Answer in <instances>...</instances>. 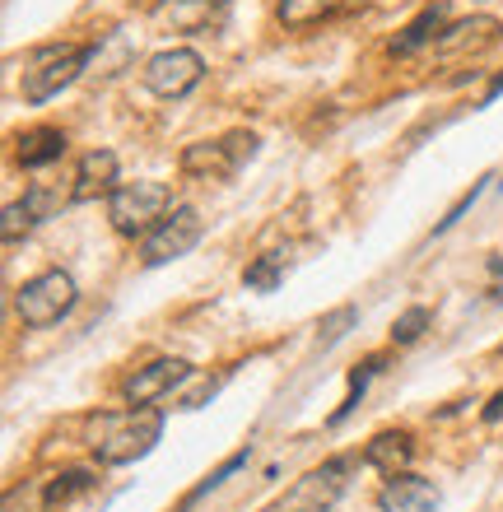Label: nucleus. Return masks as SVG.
Here are the masks:
<instances>
[{
	"label": "nucleus",
	"instance_id": "nucleus-21",
	"mask_svg": "<svg viewBox=\"0 0 503 512\" xmlns=\"http://www.w3.org/2000/svg\"><path fill=\"white\" fill-rule=\"evenodd\" d=\"M429 322H434V312L429 308H406L392 322V345H415V340L429 331Z\"/></svg>",
	"mask_w": 503,
	"mask_h": 512
},
{
	"label": "nucleus",
	"instance_id": "nucleus-1",
	"mask_svg": "<svg viewBox=\"0 0 503 512\" xmlns=\"http://www.w3.org/2000/svg\"><path fill=\"white\" fill-rule=\"evenodd\" d=\"M89 447H94L98 466H126V461H140L159 443L164 433V410L154 405H131V410H103V415L89 419Z\"/></svg>",
	"mask_w": 503,
	"mask_h": 512
},
{
	"label": "nucleus",
	"instance_id": "nucleus-6",
	"mask_svg": "<svg viewBox=\"0 0 503 512\" xmlns=\"http://www.w3.org/2000/svg\"><path fill=\"white\" fill-rule=\"evenodd\" d=\"M140 80L154 98H187L196 84L205 80V61L201 52L191 47H168V52H154L140 70Z\"/></svg>",
	"mask_w": 503,
	"mask_h": 512
},
{
	"label": "nucleus",
	"instance_id": "nucleus-9",
	"mask_svg": "<svg viewBox=\"0 0 503 512\" xmlns=\"http://www.w3.org/2000/svg\"><path fill=\"white\" fill-rule=\"evenodd\" d=\"M187 378H191L187 359H154V364L136 368V373L122 382V396L131 405H154L164 391H173L177 382H187Z\"/></svg>",
	"mask_w": 503,
	"mask_h": 512
},
{
	"label": "nucleus",
	"instance_id": "nucleus-5",
	"mask_svg": "<svg viewBox=\"0 0 503 512\" xmlns=\"http://www.w3.org/2000/svg\"><path fill=\"white\" fill-rule=\"evenodd\" d=\"M252 149H257V135L252 131H229V135H219V140H196V145H187L177 163H182L187 177L219 182V177L238 173V163L252 159Z\"/></svg>",
	"mask_w": 503,
	"mask_h": 512
},
{
	"label": "nucleus",
	"instance_id": "nucleus-10",
	"mask_svg": "<svg viewBox=\"0 0 503 512\" xmlns=\"http://www.w3.org/2000/svg\"><path fill=\"white\" fill-rule=\"evenodd\" d=\"M503 33L499 19H490V14H471V19H462V24H448L443 33H438V56H466V52H485V47H494Z\"/></svg>",
	"mask_w": 503,
	"mask_h": 512
},
{
	"label": "nucleus",
	"instance_id": "nucleus-17",
	"mask_svg": "<svg viewBox=\"0 0 503 512\" xmlns=\"http://www.w3.org/2000/svg\"><path fill=\"white\" fill-rule=\"evenodd\" d=\"M70 201H75V182H66V187H61V182H56V187L52 182H38V187L24 196V205L33 210V219H52L56 210L70 205Z\"/></svg>",
	"mask_w": 503,
	"mask_h": 512
},
{
	"label": "nucleus",
	"instance_id": "nucleus-27",
	"mask_svg": "<svg viewBox=\"0 0 503 512\" xmlns=\"http://www.w3.org/2000/svg\"><path fill=\"white\" fill-rule=\"evenodd\" d=\"M499 94H503V75H494V84H490V94H485V103H494Z\"/></svg>",
	"mask_w": 503,
	"mask_h": 512
},
{
	"label": "nucleus",
	"instance_id": "nucleus-11",
	"mask_svg": "<svg viewBox=\"0 0 503 512\" xmlns=\"http://www.w3.org/2000/svg\"><path fill=\"white\" fill-rule=\"evenodd\" d=\"M378 508L382 512H434L438 508V489L429 480L410 471L387 475V485L378 489Z\"/></svg>",
	"mask_w": 503,
	"mask_h": 512
},
{
	"label": "nucleus",
	"instance_id": "nucleus-29",
	"mask_svg": "<svg viewBox=\"0 0 503 512\" xmlns=\"http://www.w3.org/2000/svg\"><path fill=\"white\" fill-rule=\"evenodd\" d=\"M499 350H503V345H499Z\"/></svg>",
	"mask_w": 503,
	"mask_h": 512
},
{
	"label": "nucleus",
	"instance_id": "nucleus-7",
	"mask_svg": "<svg viewBox=\"0 0 503 512\" xmlns=\"http://www.w3.org/2000/svg\"><path fill=\"white\" fill-rule=\"evenodd\" d=\"M201 215L191 210V205H173L168 210V219L159 224L154 233H145V247H140V261L145 266H168V261H177V256H187L191 247L201 243Z\"/></svg>",
	"mask_w": 503,
	"mask_h": 512
},
{
	"label": "nucleus",
	"instance_id": "nucleus-20",
	"mask_svg": "<svg viewBox=\"0 0 503 512\" xmlns=\"http://www.w3.org/2000/svg\"><path fill=\"white\" fill-rule=\"evenodd\" d=\"M280 280H285V256H280V252L257 256V261L243 270V284H247V289H257V294H271Z\"/></svg>",
	"mask_w": 503,
	"mask_h": 512
},
{
	"label": "nucleus",
	"instance_id": "nucleus-8",
	"mask_svg": "<svg viewBox=\"0 0 503 512\" xmlns=\"http://www.w3.org/2000/svg\"><path fill=\"white\" fill-rule=\"evenodd\" d=\"M350 466H354L350 457L322 461L317 471H308L299 485H294V494L280 503V512H327L331 503L345 494V485H350V480H345V475H350Z\"/></svg>",
	"mask_w": 503,
	"mask_h": 512
},
{
	"label": "nucleus",
	"instance_id": "nucleus-15",
	"mask_svg": "<svg viewBox=\"0 0 503 512\" xmlns=\"http://www.w3.org/2000/svg\"><path fill=\"white\" fill-rule=\"evenodd\" d=\"M66 149H70L66 131H56V126H33V131H24L14 140V163H19V168H47V163H56Z\"/></svg>",
	"mask_w": 503,
	"mask_h": 512
},
{
	"label": "nucleus",
	"instance_id": "nucleus-16",
	"mask_svg": "<svg viewBox=\"0 0 503 512\" xmlns=\"http://www.w3.org/2000/svg\"><path fill=\"white\" fill-rule=\"evenodd\" d=\"M443 24H448V10H443V5H424V10L392 38V47H387V52H392V56H415L420 47L438 42L434 33H443Z\"/></svg>",
	"mask_w": 503,
	"mask_h": 512
},
{
	"label": "nucleus",
	"instance_id": "nucleus-26",
	"mask_svg": "<svg viewBox=\"0 0 503 512\" xmlns=\"http://www.w3.org/2000/svg\"><path fill=\"white\" fill-rule=\"evenodd\" d=\"M480 415H485V424H499V419H503V391H494V396H490V405H485Z\"/></svg>",
	"mask_w": 503,
	"mask_h": 512
},
{
	"label": "nucleus",
	"instance_id": "nucleus-2",
	"mask_svg": "<svg viewBox=\"0 0 503 512\" xmlns=\"http://www.w3.org/2000/svg\"><path fill=\"white\" fill-rule=\"evenodd\" d=\"M173 210V187L168 182H154V177H140V182H122V187L108 196V219L112 229L126 233V238H145L168 219Z\"/></svg>",
	"mask_w": 503,
	"mask_h": 512
},
{
	"label": "nucleus",
	"instance_id": "nucleus-22",
	"mask_svg": "<svg viewBox=\"0 0 503 512\" xmlns=\"http://www.w3.org/2000/svg\"><path fill=\"white\" fill-rule=\"evenodd\" d=\"M243 466H247V447H243V452H233V457L224 461L219 471H210V475H205V480H201V485L191 489V494H187V508H191V503H201L205 494H210V489H219V485H224V480H229L233 471H243Z\"/></svg>",
	"mask_w": 503,
	"mask_h": 512
},
{
	"label": "nucleus",
	"instance_id": "nucleus-13",
	"mask_svg": "<svg viewBox=\"0 0 503 512\" xmlns=\"http://www.w3.org/2000/svg\"><path fill=\"white\" fill-rule=\"evenodd\" d=\"M75 201H94V196H112L117 191V154L112 149H89L80 154V168H75Z\"/></svg>",
	"mask_w": 503,
	"mask_h": 512
},
{
	"label": "nucleus",
	"instance_id": "nucleus-3",
	"mask_svg": "<svg viewBox=\"0 0 503 512\" xmlns=\"http://www.w3.org/2000/svg\"><path fill=\"white\" fill-rule=\"evenodd\" d=\"M94 56H98V47H42V52L33 56V66L24 70V80H19L24 103H47L52 94L70 89Z\"/></svg>",
	"mask_w": 503,
	"mask_h": 512
},
{
	"label": "nucleus",
	"instance_id": "nucleus-14",
	"mask_svg": "<svg viewBox=\"0 0 503 512\" xmlns=\"http://www.w3.org/2000/svg\"><path fill=\"white\" fill-rule=\"evenodd\" d=\"M410 457H415V438H410L406 429H382V433H373L364 447V466H373V471H382V475L406 471Z\"/></svg>",
	"mask_w": 503,
	"mask_h": 512
},
{
	"label": "nucleus",
	"instance_id": "nucleus-12",
	"mask_svg": "<svg viewBox=\"0 0 503 512\" xmlns=\"http://www.w3.org/2000/svg\"><path fill=\"white\" fill-rule=\"evenodd\" d=\"M368 0H280V24L285 28H322L336 24V19H350L359 14Z\"/></svg>",
	"mask_w": 503,
	"mask_h": 512
},
{
	"label": "nucleus",
	"instance_id": "nucleus-24",
	"mask_svg": "<svg viewBox=\"0 0 503 512\" xmlns=\"http://www.w3.org/2000/svg\"><path fill=\"white\" fill-rule=\"evenodd\" d=\"M350 322H354V308H336L327 322L317 326V331H322V336H317V345H322V350H327V345H336V340L345 336V326H350Z\"/></svg>",
	"mask_w": 503,
	"mask_h": 512
},
{
	"label": "nucleus",
	"instance_id": "nucleus-23",
	"mask_svg": "<svg viewBox=\"0 0 503 512\" xmlns=\"http://www.w3.org/2000/svg\"><path fill=\"white\" fill-rule=\"evenodd\" d=\"M33 224H38V219H33V210H28L24 201H10V205H5V224H0V238L14 247L28 229H33Z\"/></svg>",
	"mask_w": 503,
	"mask_h": 512
},
{
	"label": "nucleus",
	"instance_id": "nucleus-19",
	"mask_svg": "<svg viewBox=\"0 0 503 512\" xmlns=\"http://www.w3.org/2000/svg\"><path fill=\"white\" fill-rule=\"evenodd\" d=\"M89 489H94V475H89V471H61L56 480H47L42 503H47V508H61V503L80 499V494H89Z\"/></svg>",
	"mask_w": 503,
	"mask_h": 512
},
{
	"label": "nucleus",
	"instance_id": "nucleus-4",
	"mask_svg": "<svg viewBox=\"0 0 503 512\" xmlns=\"http://www.w3.org/2000/svg\"><path fill=\"white\" fill-rule=\"evenodd\" d=\"M75 303H80V289H75V280H70L66 270H42V275H33V280L19 284V294H14L19 322L33 326V331L61 322Z\"/></svg>",
	"mask_w": 503,
	"mask_h": 512
},
{
	"label": "nucleus",
	"instance_id": "nucleus-18",
	"mask_svg": "<svg viewBox=\"0 0 503 512\" xmlns=\"http://www.w3.org/2000/svg\"><path fill=\"white\" fill-rule=\"evenodd\" d=\"M382 368V354H368L364 364H354V373H350V391H345V401H340V410L331 415V429H340L345 419L354 415V405H359V396H364V387L373 382V373Z\"/></svg>",
	"mask_w": 503,
	"mask_h": 512
},
{
	"label": "nucleus",
	"instance_id": "nucleus-28",
	"mask_svg": "<svg viewBox=\"0 0 503 512\" xmlns=\"http://www.w3.org/2000/svg\"><path fill=\"white\" fill-rule=\"evenodd\" d=\"M210 5H224V0H210Z\"/></svg>",
	"mask_w": 503,
	"mask_h": 512
},
{
	"label": "nucleus",
	"instance_id": "nucleus-25",
	"mask_svg": "<svg viewBox=\"0 0 503 512\" xmlns=\"http://www.w3.org/2000/svg\"><path fill=\"white\" fill-rule=\"evenodd\" d=\"M485 182H490V177H480L476 187L466 191L462 201H457V205H452V210H448V215L438 219V233H448V229H452V224H457V219H462V215H466V210H471V205H476V201H480V191H485Z\"/></svg>",
	"mask_w": 503,
	"mask_h": 512
}]
</instances>
